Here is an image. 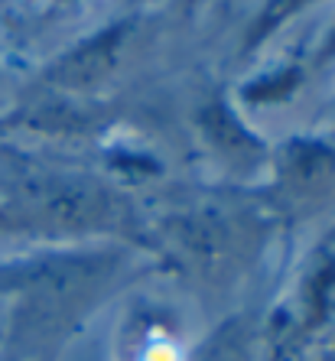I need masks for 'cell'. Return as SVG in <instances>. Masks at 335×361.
Wrapping results in <instances>:
<instances>
[{
    "label": "cell",
    "mask_w": 335,
    "mask_h": 361,
    "mask_svg": "<svg viewBox=\"0 0 335 361\" xmlns=\"http://www.w3.org/2000/svg\"><path fill=\"white\" fill-rule=\"evenodd\" d=\"M118 42H121V30H108V33L98 36L95 42H88V46H82V49L72 52V56L56 68V75H59L62 82H75V85L78 82H92L95 75H101V72L111 66Z\"/></svg>",
    "instance_id": "cell-1"
},
{
    "label": "cell",
    "mask_w": 335,
    "mask_h": 361,
    "mask_svg": "<svg viewBox=\"0 0 335 361\" xmlns=\"http://www.w3.org/2000/svg\"><path fill=\"white\" fill-rule=\"evenodd\" d=\"M296 4H303V0H284L280 7H274V13H270V17H267V23H264V26H270V20H274V17H284L286 10H293Z\"/></svg>",
    "instance_id": "cell-2"
},
{
    "label": "cell",
    "mask_w": 335,
    "mask_h": 361,
    "mask_svg": "<svg viewBox=\"0 0 335 361\" xmlns=\"http://www.w3.org/2000/svg\"><path fill=\"white\" fill-rule=\"evenodd\" d=\"M332 46H335V39H332Z\"/></svg>",
    "instance_id": "cell-3"
}]
</instances>
